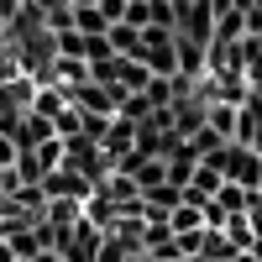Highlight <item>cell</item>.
Listing matches in <instances>:
<instances>
[{"instance_id":"1","label":"cell","mask_w":262,"mask_h":262,"mask_svg":"<svg viewBox=\"0 0 262 262\" xmlns=\"http://www.w3.org/2000/svg\"><path fill=\"white\" fill-rule=\"evenodd\" d=\"M173 32L200 42V48H210L215 37V6L210 0H173Z\"/></svg>"},{"instance_id":"2","label":"cell","mask_w":262,"mask_h":262,"mask_svg":"<svg viewBox=\"0 0 262 262\" xmlns=\"http://www.w3.org/2000/svg\"><path fill=\"white\" fill-rule=\"evenodd\" d=\"M100 242H105V231H95V226L79 215V226L69 231V242H63L58 252H63V262H95V257H100Z\"/></svg>"},{"instance_id":"3","label":"cell","mask_w":262,"mask_h":262,"mask_svg":"<svg viewBox=\"0 0 262 262\" xmlns=\"http://www.w3.org/2000/svg\"><path fill=\"white\" fill-rule=\"evenodd\" d=\"M105 42H111L116 58H137V53H142V27H126V21H116V27L105 32Z\"/></svg>"},{"instance_id":"4","label":"cell","mask_w":262,"mask_h":262,"mask_svg":"<svg viewBox=\"0 0 262 262\" xmlns=\"http://www.w3.org/2000/svg\"><path fill=\"white\" fill-rule=\"evenodd\" d=\"M69 16H74V32H84V37H105L111 32V21L100 16V6H69Z\"/></svg>"},{"instance_id":"5","label":"cell","mask_w":262,"mask_h":262,"mask_svg":"<svg viewBox=\"0 0 262 262\" xmlns=\"http://www.w3.org/2000/svg\"><path fill=\"white\" fill-rule=\"evenodd\" d=\"M147 27H168L173 32V0H147Z\"/></svg>"},{"instance_id":"6","label":"cell","mask_w":262,"mask_h":262,"mask_svg":"<svg viewBox=\"0 0 262 262\" xmlns=\"http://www.w3.org/2000/svg\"><path fill=\"white\" fill-rule=\"evenodd\" d=\"M126 257H131V247H126V242H116V236H105L95 262H126Z\"/></svg>"},{"instance_id":"7","label":"cell","mask_w":262,"mask_h":262,"mask_svg":"<svg viewBox=\"0 0 262 262\" xmlns=\"http://www.w3.org/2000/svg\"><path fill=\"white\" fill-rule=\"evenodd\" d=\"M95 6H100V16L111 21V27H116V21H126V0H95Z\"/></svg>"},{"instance_id":"8","label":"cell","mask_w":262,"mask_h":262,"mask_svg":"<svg viewBox=\"0 0 262 262\" xmlns=\"http://www.w3.org/2000/svg\"><path fill=\"white\" fill-rule=\"evenodd\" d=\"M126 27H147V0H126Z\"/></svg>"},{"instance_id":"9","label":"cell","mask_w":262,"mask_h":262,"mask_svg":"<svg viewBox=\"0 0 262 262\" xmlns=\"http://www.w3.org/2000/svg\"><path fill=\"white\" fill-rule=\"evenodd\" d=\"M32 262H63V252H37Z\"/></svg>"},{"instance_id":"10","label":"cell","mask_w":262,"mask_h":262,"mask_svg":"<svg viewBox=\"0 0 262 262\" xmlns=\"http://www.w3.org/2000/svg\"><path fill=\"white\" fill-rule=\"evenodd\" d=\"M0 262H21V257H16V252H11L6 242H0Z\"/></svg>"},{"instance_id":"11","label":"cell","mask_w":262,"mask_h":262,"mask_svg":"<svg viewBox=\"0 0 262 262\" xmlns=\"http://www.w3.org/2000/svg\"><path fill=\"white\" fill-rule=\"evenodd\" d=\"M247 252H252V262H262V236H257V242H252Z\"/></svg>"},{"instance_id":"12","label":"cell","mask_w":262,"mask_h":262,"mask_svg":"<svg viewBox=\"0 0 262 262\" xmlns=\"http://www.w3.org/2000/svg\"><path fill=\"white\" fill-rule=\"evenodd\" d=\"M231 6H236V11H242V16H247V11H252V6H257V0H231Z\"/></svg>"},{"instance_id":"13","label":"cell","mask_w":262,"mask_h":262,"mask_svg":"<svg viewBox=\"0 0 262 262\" xmlns=\"http://www.w3.org/2000/svg\"><path fill=\"white\" fill-rule=\"evenodd\" d=\"M126 262H152V257H147V252H131V257H126Z\"/></svg>"},{"instance_id":"14","label":"cell","mask_w":262,"mask_h":262,"mask_svg":"<svg viewBox=\"0 0 262 262\" xmlns=\"http://www.w3.org/2000/svg\"><path fill=\"white\" fill-rule=\"evenodd\" d=\"M184 262H205V257H184Z\"/></svg>"},{"instance_id":"15","label":"cell","mask_w":262,"mask_h":262,"mask_svg":"<svg viewBox=\"0 0 262 262\" xmlns=\"http://www.w3.org/2000/svg\"><path fill=\"white\" fill-rule=\"evenodd\" d=\"M173 262H184V257H173Z\"/></svg>"}]
</instances>
